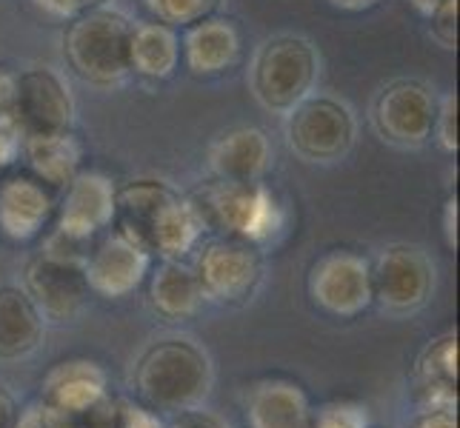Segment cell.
I'll return each instance as SVG.
<instances>
[{"instance_id":"obj_4","label":"cell","mask_w":460,"mask_h":428,"mask_svg":"<svg viewBox=\"0 0 460 428\" xmlns=\"http://www.w3.org/2000/svg\"><path fill=\"white\" fill-rule=\"evenodd\" d=\"M317 74H321V55L312 40L300 35H275L266 38L252 57L249 89L266 112L289 115L314 92Z\"/></svg>"},{"instance_id":"obj_36","label":"cell","mask_w":460,"mask_h":428,"mask_svg":"<svg viewBox=\"0 0 460 428\" xmlns=\"http://www.w3.org/2000/svg\"><path fill=\"white\" fill-rule=\"evenodd\" d=\"M18 406H14V397L12 394L0 386V428H14V423H18Z\"/></svg>"},{"instance_id":"obj_33","label":"cell","mask_w":460,"mask_h":428,"mask_svg":"<svg viewBox=\"0 0 460 428\" xmlns=\"http://www.w3.org/2000/svg\"><path fill=\"white\" fill-rule=\"evenodd\" d=\"M166 428H229L220 417L209 415V411H198V408H189V411H178Z\"/></svg>"},{"instance_id":"obj_3","label":"cell","mask_w":460,"mask_h":428,"mask_svg":"<svg viewBox=\"0 0 460 428\" xmlns=\"http://www.w3.org/2000/svg\"><path fill=\"white\" fill-rule=\"evenodd\" d=\"M203 220L206 231H224L226 237H241L246 243H269L280 234L287 214L278 197L269 192L263 180L255 183H232L212 180L189 197Z\"/></svg>"},{"instance_id":"obj_21","label":"cell","mask_w":460,"mask_h":428,"mask_svg":"<svg viewBox=\"0 0 460 428\" xmlns=\"http://www.w3.org/2000/svg\"><path fill=\"white\" fill-rule=\"evenodd\" d=\"M203 220L195 203L174 192L157 212L149 231V251L164 260H183L203 237Z\"/></svg>"},{"instance_id":"obj_27","label":"cell","mask_w":460,"mask_h":428,"mask_svg":"<svg viewBox=\"0 0 460 428\" xmlns=\"http://www.w3.org/2000/svg\"><path fill=\"white\" fill-rule=\"evenodd\" d=\"M309 428H369V408L355 400L326 403L312 411Z\"/></svg>"},{"instance_id":"obj_26","label":"cell","mask_w":460,"mask_h":428,"mask_svg":"<svg viewBox=\"0 0 460 428\" xmlns=\"http://www.w3.org/2000/svg\"><path fill=\"white\" fill-rule=\"evenodd\" d=\"M224 0H146L149 12L166 26H192L203 18H209L220 9Z\"/></svg>"},{"instance_id":"obj_23","label":"cell","mask_w":460,"mask_h":428,"mask_svg":"<svg viewBox=\"0 0 460 428\" xmlns=\"http://www.w3.org/2000/svg\"><path fill=\"white\" fill-rule=\"evenodd\" d=\"M149 300L157 314L178 323L198 314L206 294L200 289V280L192 266H186L183 260H164L152 275Z\"/></svg>"},{"instance_id":"obj_20","label":"cell","mask_w":460,"mask_h":428,"mask_svg":"<svg viewBox=\"0 0 460 428\" xmlns=\"http://www.w3.org/2000/svg\"><path fill=\"white\" fill-rule=\"evenodd\" d=\"M43 340V317L21 285H0V360L29 357Z\"/></svg>"},{"instance_id":"obj_12","label":"cell","mask_w":460,"mask_h":428,"mask_svg":"<svg viewBox=\"0 0 460 428\" xmlns=\"http://www.w3.org/2000/svg\"><path fill=\"white\" fill-rule=\"evenodd\" d=\"M152 255L126 237L120 229H106L98 243L89 246V255L84 260V277L89 292L118 300L132 294L144 277L149 275Z\"/></svg>"},{"instance_id":"obj_13","label":"cell","mask_w":460,"mask_h":428,"mask_svg":"<svg viewBox=\"0 0 460 428\" xmlns=\"http://www.w3.org/2000/svg\"><path fill=\"white\" fill-rule=\"evenodd\" d=\"M115 195L118 186L101 171H77L63 186V197L58 205L55 231L72 240L92 243L115 223Z\"/></svg>"},{"instance_id":"obj_6","label":"cell","mask_w":460,"mask_h":428,"mask_svg":"<svg viewBox=\"0 0 460 428\" xmlns=\"http://www.w3.org/2000/svg\"><path fill=\"white\" fill-rule=\"evenodd\" d=\"M75 112L72 89L60 72L49 66H29L14 74V132L21 140L72 132Z\"/></svg>"},{"instance_id":"obj_15","label":"cell","mask_w":460,"mask_h":428,"mask_svg":"<svg viewBox=\"0 0 460 428\" xmlns=\"http://www.w3.org/2000/svg\"><path fill=\"white\" fill-rule=\"evenodd\" d=\"M106 400V374L92 360H66L43 377L40 403L60 415L81 417Z\"/></svg>"},{"instance_id":"obj_2","label":"cell","mask_w":460,"mask_h":428,"mask_svg":"<svg viewBox=\"0 0 460 428\" xmlns=\"http://www.w3.org/2000/svg\"><path fill=\"white\" fill-rule=\"evenodd\" d=\"M135 389L152 408L174 415L198 408L212 391V362L186 337L157 340L137 360Z\"/></svg>"},{"instance_id":"obj_30","label":"cell","mask_w":460,"mask_h":428,"mask_svg":"<svg viewBox=\"0 0 460 428\" xmlns=\"http://www.w3.org/2000/svg\"><path fill=\"white\" fill-rule=\"evenodd\" d=\"M115 428H166L152 408L137 403L115 406Z\"/></svg>"},{"instance_id":"obj_31","label":"cell","mask_w":460,"mask_h":428,"mask_svg":"<svg viewBox=\"0 0 460 428\" xmlns=\"http://www.w3.org/2000/svg\"><path fill=\"white\" fill-rule=\"evenodd\" d=\"M112 0H35V6L43 9L46 14L60 21H69L75 14H84L89 9H98V6H109Z\"/></svg>"},{"instance_id":"obj_7","label":"cell","mask_w":460,"mask_h":428,"mask_svg":"<svg viewBox=\"0 0 460 428\" xmlns=\"http://www.w3.org/2000/svg\"><path fill=\"white\" fill-rule=\"evenodd\" d=\"M438 94L415 77L389 83L375 98V132L398 149H420L432 140Z\"/></svg>"},{"instance_id":"obj_19","label":"cell","mask_w":460,"mask_h":428,"mask_svg":"<svg viewBox=\"0 0 460 428\" xmlns=\"http://www.w3.org/2000/svg\"><path fill=\"white\" fill-rule=\"evenodd\" d=\"M418 406L420 411L457 408V335L435 337L418 360Z\"/></svg>"},{"instance_id":"obj_14","label":"cell","mask_w":460,"mask_h":428,"mask_svg":"<svg viewBox=\"0 0 460 428\" xmlns=\"http://www.w3.org/2000/svg\"><path fill=\"white\" fill-rule=\"evenodd\" d=\"M58 209L52 188L31 174H6L0 180V234L14 243H29L46 229Z\"/></svg>"},{"instance_id":"obj_35","label":"cell","mask_w":460,"mask_h":428,"mask_svg":"<svg viewBox=\"0 0 460 428\" xmlns=\"http://www.w3.org/2000/svg\"><path fill=\"white\" fill-rule=\"evenodd\" d=\"M443 234H447L449 249L457 246V197L447 200V209H443Z\"/></svg>"},{"instance_id":"obj_25","label":"cell","mask_w":460,"mask_h":428,"mask_svg":"<svg viewBox=\"0 0 460 428\" xmlns=\"http://www.w3.org/2000/svg\"><path fill=\"white\" fill-rule=\"evenodd\" d=\"M14 428H115V406H109L103 400L98 408H92L89 415L69 417V415H60V411L38 403V406L26 408L23 415H18Z\"/></svg>"},{"instance_id":"obj_16","label":"cell","mask_w":460,"mask_h":428,"mask_svg":"<svg viewBox=\"0 0 460 428\" xmlns=\"http://www.w3.org/2000/svg\"><path fill=\"white\" fill-rule=\"evenodd\" d=\"M272 166V146L266 132L255 126H241L220 135L209 146V169L217 180L255 183Z\"/></svg>"},{"instance_id":"obj_8","label":"cell","mask_w":460,"mask_h":428,"mask_svg":"<svg viewBox=\"0 0 460 428\" xmlns=\"http://www.w3.org/2000/svg\"><path fill=\"white\" fill-rule=\"evenodd\" d=\"M435 289V263L423 249L398 243L372 263V297L386 311L409 314L426 306Z\"/></svg>"},{"instance_id":"obj_28","label":"cell","mask_w":460,"mask_h":428,"mask_svg":"<svg viewBox=\"0 0 460 428\" xmlns=\"http://www.w3.org/2000/svg\"><path fill=\"white\" fill-rule=\"evenodd\" d=\"M432 137L447 154L457 152V94L455 92H447L443 98H438Z\"/></svg>"},{"instance_id":"obj_10","label":"cell","mask_w":460,"mask_h":428,"mask_svg":"<svg viewBox=\"0 0 460 428\" xmlns=\"http://www.w3.org/2000/svg\"><path fill=\"white\" fill-rule=\"evenodd\" d=\"M43 320L66 323L84 309L89 297V285L84 277V263L52 255L40 249L23 268V285Z\"/></svg>"},{"instance_id":"obj_1","label":"cell","mask_w":460,"mask_h":428,"mask_svg":"<svg viewBox=\"0 0 460 428\" xmlns=\"http://www.w3.org/2000/svg\"><path fill=\"white\" fill-rule=\"evenodd\" d=\"M135 23L129 14L109 6L89 9L69 18L63 31V55L69 69L84 83L98 89H112L132 74L129 66V43Z\"/></svg>"},{"instance_id":"obj_5","label":"cell","mask_w":460,"mask_h":428,"mask_svg":"<svg viewBox=\"0 0 460 428\" xmlns=\"http://www.w3.org/2000/svg\"><path fill=\"white\" fill-rule=\"evenodd\" d=\"M358 120L352 106L332 94H309L287 115V143L306 163H338L352 152Z\"/></svg>"},{"instance_id":"obj_22","label":"cell","mask_w":460,"mask_h":428,"mask_svg":"<svg viewBox=\"0 0 460 428\" xmlns=\"http://www.w3.org/2000/svg\"><path fill=\"white\" fill-rule=\"evenodd\" d=\"M21 154L31 171L49 188H63L77 171H81V143L75 140L72 132L60 135H35L21 140Z\"/></svg>"},{"instance_id":"obj_34","label":"cell","mask_w":460,"mask_h":428,"mask_svg":"<svg viewBox=\"0 0 460 428\" xmlns=\"http://www.w3.org/2000/svg\"><path fill=\"white\" fill-rule=\"evenodd\" d=\"M411 428H457V411L455 408H435V411H418Z\"/></svg>"},{"instance_id":"obj_29","label":"cell","mask_w":460,"mask_h":428,"mask_svg":"<svg viewBox=\"0 0 460 428\" xmlns=\"http://www.w3.org/2000/svg\"><path fill=\"white\" fill-rule=\"evenodd\" d=\"M426 21H429V35L438 40V46H443V49H455L457 46V0L440 4Z\"/></svg>"},{"instance_id":"obj_17","label":"cell","mask_w":460,"mask_h":428,"mask_svg":"<svg viewBox=\"0 0 460 428\" xmlns=\"http://www.w3.org/2000/svg\"><path fill=\"white\" fill-rule=\"evenodd\" d=\"M183 57L192 74L212 77L232 69L241 57V31L229 18H203L183 31Z\"/></svg>"},{"instance_id":"obj_11","label":"cell","mask_w":460,"mask_h":428,"mask_svg":"<svg viewBox=\"0 0 460 428\" xmlns=\"http://www.w3.org/2000/svg\"><path fill=\"white\" fill-rule=\"evenodd\" d=\"M309 294L332 317H358L375 303L372 263L355 251H329L312 266Z\"/></svg>"},{"instance_id":"obj_38","label":"cell","mask_w":460,"mask_h":428,"mask_svg":"<svg viewBox=\"0 0 460 428\" xmlns=\"http://www.w3.org/2000/svg\"><path fill=\"white\" fill-rule=\"evenodd\" d=\"M411 6H415L418 14H423V18H429V14L440 6V4H447V0H409Z\"/></svg>"},{"instance_id":"obj_18","label":"cell","mask_w":460,"mask_h":428,"mask_svg":"<svg viewBox=\"0 0 460 428\" xmlns=\"http://www.w3.org/2000/svg\"><path fill=\"white\" fill-rule=\"evenodd\" d=\"M312 406L292 380H263L246 397L249 428H309Z\"/></svg>"},{"instance_id":"obj_9","label":"cell","mask_w":460,"mask_h":428,"mask_svg":"<svg viewBox=\"0 0 460 428\" xmlns=\"http://www.w3.org/2000/svg\"><path fill=\"white\" fill-rule=\"evenodd\" d=\"M200 280L206 300L215 303H241L261 283V251L255 243H246L241 237H217L206 243L192 266Z\"/></svg>"},{"instance_id":"obj_32","label":"cell","mask_w":460,"mask_h":428,"mask_svg":"<svg viewBox=\"0 0 460 428\" xmlns=\"http://www.w3.org/2000/svg\"><path fill=\"white\" fill-rule=\"evenodd\" d=\"M0 129L14 132V72L9 69H0Z\"/></svg>"},{"instance_id":"obj_37","label":"cell","mask_w":460,"mask_h":428,"mask_svg":"<svg viewBox=\"0 0 460 428\" xmlns=\"http://www.w3.org/2000/svg\"><path fill=\"white\" fill-rule=\"evenodd\" d=\"M377 4L380 0H329V6H335L341 12H367Z\"/></svg>"},{"instance_id":"obj_24","label":"cell","mask_w":460,"mask_h":428,"mask_svg":"<svg viewBox=\"0 0 460 428\" xmlns=\"http://www.w3.org/2000/svg\"><path fill=\"white\" fill-rule=\"evenodd\" d=\"M181 60V40L174 29L155 21V23H137L132 29L129 43V66L135 74L146 81H166L174 74Z\"/></svg>"}]
</instances>
